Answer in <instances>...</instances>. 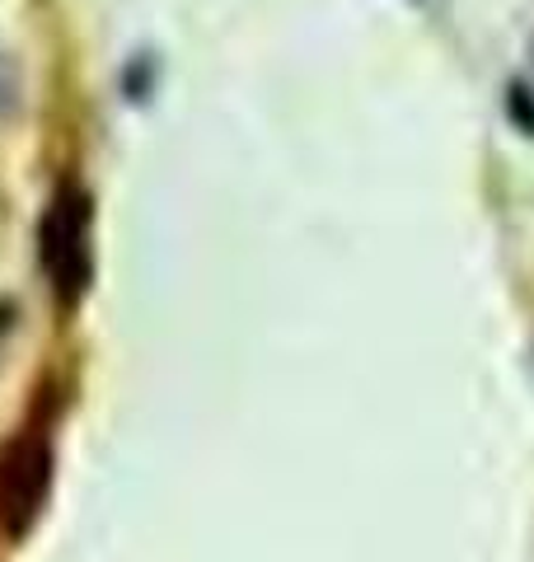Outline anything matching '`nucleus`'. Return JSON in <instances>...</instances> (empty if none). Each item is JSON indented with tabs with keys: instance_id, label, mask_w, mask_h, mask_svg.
<instances>
[{
	"instance_id": "1",
	"label": "nucleus",
	"mask_w": 534,
	"mask_h": 562,
	"mask_svg": "<svg viewBox=\"0 0 534 562\" xmlns=\"http://www.w3.org/2000/svg\"><path fill=\"white\" fill-rule=\"evenodd\" d=\"M43 272L62 305H76L94 281V198L80 183H62L43 211Z\"/></svg>"
},
{
	"instance_id": "3",
	"label": "nucleus",
	"mask_w": 534,
	"mask_h": 562,
	"mask_svg": "<svg viewBox=\"0 0 534 562\" xmlns=\"http://www.w3.org/2000/svg\"><path fill=\"white\" fill-rule=\"evenodd\" d=\"M511 117H521V127L534 136V99L525 85H511Z\"/></svg>"
},
{
	"instance_id": "2",
	"label": "nucleus",
	"mask_w": 534,
	"mask_h": 562,
	"mask_svg": "<svg viewBox=\"0 0 534 562\" xmlns=\"http://www.w3.org/2000/svg\"><path fill=\"white\" fill-rule=\"evenodd\" d=\"M52 483V450L38 431H24L0 450V535L20 539L38 520Z\"/></svg>"
},
{
	"instance_id": "4",
	"label": "nucleus",
	"mask_w": 534,
	"mask_h": 562,
	"mask_svg": "<svg viewBox=\"0 0 534 562\" xmlns=\"http://www.w3.org/2000/svg\"><path fill=\"white\" fill-rule=\"evenodd\" d=\"M530 57H534V47H530Z\"/></svg>"
}]
</instances>
